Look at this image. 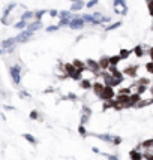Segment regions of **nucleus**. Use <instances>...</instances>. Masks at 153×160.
I'll use <instances>...</instances> for the list:
<instances>
[{
  "instance_id": "obj_34",
  "label": "nucleus",
  "mask_w": 153,
  "mask_h": 160,
  "mask_svg": "<svg viewBox=\"0 0 153 160\" xmlns=\"http://www.w3.org/2000/svg\"><path fill=\"white\" fill-rule=\"evenodd\" d=\"M83 114L84 115H92V111H90V108H87V106H83Z\"/></svg>"
},
{
  "instance_id": "obj_16",
  "label": "nucleus",
  "mask_w": 153,
  "mask_h": 160,
  "mask_svg": "<svg viewBox=\"0 0 153 160\" xmlns=\"http://www.w3.org/2000/svg\"><path fill=\"white\" fill-rule=\"evenodd\" d=\"M140 100H141V94H140V93H134V94H131V106H135Z\"/></svg>"
},
{
  "instance_id": "obj_35",
  "label": "nucleus",
  "mask_w": 153,
  "mask_h": 160,
  "mask_svg": "<svg viewBox=\"0 0 153 160\" xmlns=\"http://www.w3.org/2000/svg\"><path fill=\"white\" fill-rule=\"evenodd\" d=\"M60 28V26L57 24V26H50V27H47V32H56V30H59Z\"/></svg>"
},
{
  "instance_id": "obj_44",
  "label": "nucleus",
  "mask_w": 153,
  "mask_h": 160,
  "mask_svg": "<svg viewBox=\"0 0 153 160\" xmlns=\"http://www.w3.org/2000/svg\"><path fill=\"white\" fill-rule=\"evenodd\" d=\"M149 56H150V60H152V62H153V47L149 49Z\"/></svg>"
},
{
  "instance_id": "obj_21",
  "label": "nucleus",
  "mask_w": 153,
  "mask_h": 160,
  "mask_svg": "<svg viewBox=\"0 0 153 160\" xmlns=\"http://www.w3.org/2000/svg\"><path fill=\"white\" fill-rule=\"evenodd\" d=\"M32 18H35V12H32V11H27V12H24L21 15V20H24V21H29Z\"/></svg>"
},
{
  "instance_id": "obj_38",
  "label": "nucleus",
  "mask_w": 153,
  "mask_h": 160,
  "mask_svg": "<svg viewBox=\"0 0 153 160\" xmlns=\"http://www.w3.org/2000/svg\"><path fill=\"white\" fill-rule=\"evenodd\" d=\"M98 2H99V0H90V2H89L86 6H87V7H93L95 5H98Z\"/></svg>"
},
{
  "instance_id": "obj_42",
  "label": "nucleus",
  "mask_w": 153,
  "mask_h": 160,
  "mask_svg": "<svg viewBox=\"0 0 153 160\" xmlns=\"http://www.w3.org/2000/svg\"><path fill=\"white\" fill-rule=\"evenodd\" d=\"M68 99H71V100H76V96L74 93H69V94H68Z\"/></svg>"
},
{
  "instance_id": "obj_18",
  "label": "nucleus",
  "mask_w": 153,
  "mask_h": 160,
  "mask_svg": "<svg viewBox=\"0 0 153 160\" xmlns=\"http://www.w3.org/2000/svg\"><path fill=\"white\" fill-rule=\"evenodd\" d=\"M131 54H132V51H129V49H126V48H123V49H120V51H119V56L122 57V60H126Z\"/></svg>"
},
{
  "instance_id": "obj_9",
  "label": "nucleus",
  "mask_w": 153,
  "mask_h": 160,
  "mask_svg": "<svg viewBox=\"0 0 153 160\" xmlns=\"http://www.w3.org/2000/svg\"><path fill=\"white\" fill-rule=\"evenodd\" d=\"M98 62H99V66H101V71H108V67L111 66L110 64V57H107V56L101 57Z\"/></svg>"
},
{
  "instance_id": "obj_19",
  "label": "nucleus",
  "mask_w": 153,
  "mask_h": 160,
  "mask_svg": "<svg viewBox=\"0 0 153 160\" xmlns=\"http://www.w3.org/2000/svg\"><path fill=\"white\" fill-rule=\"evenodd\" d=\"M80 87L84 88V90H89L90 87H93V84H92L89 79H81V81H80Z\"/></svg>"
},
{
  "instance_id": "obj_32",
  "label": "nucleus",
  "mask_w": 153,
  "mask_h": 160,
  "mask_svg": "<svg viewBox=\"0 0 153 160\" xmlns=\"http://www.w3.org/2000/svg\"><path fill=\"white\" fill-rule=\"evenodd\" d=\"M146 71H147L149 73H152V75H153V62H150V63H147V64H146Z\"/></svg>"
},
{
  "instance_id": "obj_47",
  "label": "nucleus",
  "mask_w": 153,
  "mask_h": 160,
  "mask_svg": "<svg viewBox=\"0 0 153 160\" xmlns=\"http://www.w3.org/2000/svg\"><path fill=\"white\" fill-rule=\"evenodd\" d=\"M150 93H152V96H153V87H150Z\"/></svg>"
},
{
  "instance_id": "obj_36",
  "label": "nucleus",
  "mask_w": 153,
  "mask_h": 160,
  "mask_svg": "<svg viewBox=\"0 0 153 160\" xmlns=\"http://www.w3.org/2000/svg\"><path fill=\"white\" fill-rule=\"evenodd\" d=\"M78 132H80V135H81V136H86V133H87V132H86V129H84V124H81V126L78 127Z\"/></svg>"
},
{
  "instance_id": "obj_25",
  "label": "nucleus",
  "mask_w": 153,
  "mask_h": 160,
  "mask_svg": "<svg viewBox=\"0 0 153 160\" xmlns=\"http://www.w3.org/2000/svg\"><path fill=\"white\" fill-rule=\"evenodd\" d=\"M27 21H24V20H21V21H18L17 24H15V28H27Z\"/></svg>"
},
{
  "instance_id": "obj_41",
  "label": "nucleus",
  "mask_w": 153,
  "mask_h": 160,
  "mask_svg": "<svg viewBox=\"0 0 153 160\" xmlns=\"http://www.w3.org/2000/svg\"><path fill=\"white\" fill-rule=\"evenodd\" d=\"M120 142H122V138H119V136H114V141H113V144H116V145H119Z\"/></svg>"
},
{
  "instance_id": "obj_13",
  "label": "nucleus",
  "mask_w": 153,
  "mask_h": 160,
  "mask_svg": "<svg viewBox=\"0 0 153 160\" xmlns=\"http://www.w3.org/2000/svg\"><path fill=\"white\" fill-rule=\"evenodd\" d=\"M41 27H42V22H41V21H38V20H35L33 22H30V24L27 26V28L30 30V32H33V33L36 32V30H39Z\"/></svg>"
},
{
  "instance_id": "obj_3",
  "label": "nucleus",
  "mask_w": 153,
  "mask_h": 160,
  "mask_svg": "<svg viewBox=\"0 0 153 160\" xmlns=\"http://www.w3.org/2000/svg\"><path fill=\"white\" fill-rule=\"evenodd\" d=\"M86 66H87V69H90V71L93 72L95 75H98V72L101 71V66H99V62H95L93 58H87V60H86Z\"/></svg>"
},
{
  "instance_id": "obj_12",
  "label": "nucleus",
  "mask_w": 153,
  "mask_h": 160,
  "mask_svg": "<svg viewBox=\"0 0 153 160\" xmlns=\"http://www.w3.org/2000/svg\"><path fill=\"white\" fill-rule=\"evenodd\" d=\"M104 88H105V84L104 82H95L93 84V91H95V94L96 96H99V97H101V94L104 93Z\"/></svg>"
},
{
  "instance_id": "obj_24",
  "label": "nucleus",
  "mask_w": 153,
  "mask_h": 160,
  "mask_svg": "<svg viewBox=\"0 0 153 160\" xmlns=\"http://www.w3.org/2000/svg\"><path fill=\"white\" fill-rule=\"evenodd\" d=\"M99 139H102V141H107V142H113L114 141V136L111 135H96Z\"/></svg>"
},
{
  "instance_id": "obj_29",
  "label": "nucleus",
  "mask_w": 153,
  "mask_h": 160,
  "mask_svg": "<svg viewBox=\"0 0 153 160\" xmlns=\"http://www.w3.org/2000/svg\"><path fill=\"white\" fill-rule=\"evenodd\" d=\"M44 14H47V11H38V12H35V20L41 21V18H42Z\"/></svg>"
},
{
  "instance_id": "obj_8",
  "label": "nucleus",
  "mask_w": 153,
  "mask_h": 160,
  "mask_svg": "<svg viewBox=\"0 0 153 160\" xmlns=\"http://www.w3.org/2000/svg\"><path fill=\"white\" fill-rule=\"evenodd\" d=\"M137 69H138V66H128L125 67V71H123V75H128V77H131V78H137Z\"/></svg>"
},
{
  "instance_id": "obj_17",
  "label": "nucleus",
  "mask_w": 153,
  "mask_h": 160,
  "mask_svg": "<svg viewBox=\"0 0 153 160\" xmlns=\"http://www.w3.org/2000/svg\"><path fill=\"white\" fill-rule=\"evenodd\" d=\"M122 62V57L117 54V56H111L110 57V64L111 66H119V63Z\"/></svg>"
},
{
  "instance_id": "obj_37",
  "label": "nucleus",
  "mask_w": 153,
  "mask_h": 160,
  "mask_svg": "<svg viewBox=\"0 0 153 160\" xmlns=\"http://www.w3.org/2000/svg\"><path fill=\"white\" fill-rule=\"evenodd\" d=\"M48 14H50V17H53V18H56V17H59V12H57L56 9H51V11H50Z\"/></svg>"
},
{
  "instance_id": "obj_49",
  "label": "nucleus",
  "mask_w": 153,
  "mask_h": 160,
  "mask_svg": "<svg viewBox=\"0 0 153 160\" xmlns=\"http://www.w3.org/2000/svg\"><path fill=\"white\" fill-rule=\"evenodd\" d=\"M146 2H149V0H146Z\"/></svg>"
},
{
  "instance_id": "obj_28",
  "label": "nucleus",
  "mask_w": 153,
  "mask_h": 160,
  "mask_svg": "<svg viewBox=\"0 0 153 160\" xmlns=\"http://www.w3.org/2000/svg\"><path fill=\"white\" fill-rule=\"evenodd\" d=\"M140 147H143V148H153V139H150V141H146V142H143Z\"/></svg>"
},
{
  "instance_id": "obj_46",
  "label": "nucleus",
  "mask_w": 153,
  "mask_h": 160,
  "mask_svg": "<svg viewBox=\"0 0 153 160\" xmlns=\"http://www.w3.org/2000/svg\"><path fill=\"white\" fill-rule=\"evenodd\" d=\"M107 159H108V160H119L116 156H107Z\"/></svg>"
},
{
  "instance_id": "obj_48",
  "label": "nucleus",
  "mask_w": 153,
  "mask_h": 160,
  "mask_svg": "<svg viewBox=\"0 0 153 160\" xmlns=\"http://www.w3.org/2000/svg\"><path fill=\"white\" fill-rule=\"evenodd\" d=\"M74 2H80V0H71V3H74Z\"/></svg>"
},
{
  "instance_id": "obj_2",
  "label": "nucleus",
  "mask_w": 153,
  "mask_h": 160,
  "mask_svg": "<svg viewBox=\"0 0 153 160\" xmlns=\"http://www.w3.org/2000/svg\"><path fill=\"white\" fill-rule=\"evenodd\" d=\"M86 26V21L83 20V17H78V15H75V17L71 20V22L68 24V27H71L72 30H80Z\"/></svg>"
},
{
  "instance_id": "obj_5",
  "label": "nucleus",
  "mask_w": 153,
  "mask_h": 160,
  "mask_svg": "<svg viewBox=\"0 0 153 160\" xmlns=\"http://www.w3.org/2000/svg\"><path fill=\"white\" fill-rule=\"evenodd\" d=\"M21 69H20V66H12L11 67V77H12V81L15 84H20V79H21V75H20Z\"/></svg>"
},
{
  "instance_id": "obj_27",
  "label": "nucleus",
  "mask_w": 153,
  "mask_h": 160,
  "mask_svg": "<svg viewBox=\"0 0 153 160\" xmlns=\"http://www.w3.org/2000/svg\"><path fill=\"white\" fill-rule=\"evenodd\" d=\"M68 17H74V15H71V11H62V12H59V18H68Z\"/></svg>"
},
{
  "instance_id": "obj_20",
  "label": "nucleus",
  "mask_w": 153,
  "mask_h": 160,
  "mask_svg": "<svg viewBox=\"0 0 153 160\" xmlns=\"http://www.w3.org/2000/svg\"><path fill=\"white\" fill-rule=\"evenodd\" d=\"M143 157H144V156L140 153L138 150H132V151H131V159H132V160H141Z\"/></svg>"
},
{
  "instance_id": "obj_39",
  "label": "nucleus",
  "mask_w": 153,
  "mask_h": 160,
  "mask_svg": "<svg viewBox=\"0 0 153 160\" xmlns=\"http://www.w3.org/2000/svg\"><path fill=\"white\" fill-rule=\"evenodd\" d=\"M89 117H90V115H84V114H83V117H81V124H86L87 121H89Z\"/></svg>"
},
{
  "instance_id": "obj_33",
  "label": "nucleus",
  "mask_w": 153,
  "mask_h": 160,
  "mask_svg": "<svg viewBox=\"0 0 153 160\" xmlns=\"http://www.w3.org/2000/svg\"><path fill=\"white\" fill-rule=\"evenodd\" d=\"M24 138H26V139H27L29 142H32V144H36V139L33 138L32 135H29V133H27V135H24Z\"/></svg>"
},
{
  "instance_id": "obj_22",
  "label": "nucleus",
  "mask_w": 153,
  "mask_h": 160,
  "mask_svg": "<svg viewBox=\"0 0 153 160\" xmlns=\"http://www.w3.org/2000/svg\"><path fill=\"white\" fill-rule=\"evenodd\" d=\"M132 51H134V54H135L137 57H143V56H144V49H143L141 45H137Z\"/></svg>"
},
{
  "instance_id": "obj_15",
  "label": "nucleus",
  "mask_w": 153,
  "mask_h": 160,
  "mask_svg": "<svg viewBox=\"0 0 153 160\" xmlns=\"http://www.w3.org/2000/svg\"><path fill=\"white\" fill-rule=\"evenodd\" d=\"M72 64H74V66H75L78 71H84V69H87L86 62H81V60H78V58H75L74 62H72Z\"/></svg>"
},
{
  "instance_id": "obj_31",
  "label": "nucleus",
  "mask_w": 153,
  "mask_h": 160,
  "mask_svg": "<svg viewBox=\"0 0 153 160\" xmlns=\"http://www.w3.org/2000/svg\"><path fill=\"white\" fill-rule=\"evenodd\" d=\"M147 7H149V14L153 17V0H149L147 2Z\"/></svg>"
},
{
  "instance_id": "obj_23",
  "label": "nucleus",
  "mask_w": 153,
  "mask_h": 160,
  "mask_svg": "<svg viewBox=\"0 0 153 160\" xmlns=\"http://www.w3.org/2000/svg\"><path fill=\"white\" fill-rule=\"evenodd\" d=\"M120 26H122V21H117V22H113L111 26H107V27H105V30H107V32H111V30L119 28Z\"/></svg>"
},
{
  "instance_id": "obj_40",
  "label": "nucleus",
  "mask_w": 153,
  "mask_h": 160,
  "mask_svg": "<svg viewBox=\"0 0 153 160\" xmlns=\"http://www.w3.org/2000/svg\"><path fill=\"white\" fill-rule=\"evenodd\" d=\"M138 84H144V85H147L149 79H147V78H140V79H138Z\"/></svg>"
},
{
  "instance_id": "obj_30",
  "label": "nucleus",
  "mask_w": 153,
  "mask_h": 160,
  "mask_svg": "<svg viewBox=\"0 0 153 160\" xmlns=\"http://www.w3.org/2000/svg\"><path fill=\"white\" fill-rule=\"evenodd\" d=\"M119 94H131V87H128V88H122V90H119Z\"/></svg>"
},
{
  "instance_id": "obj_10",
  "label": "nucleus",
  "mask_w": 153,
  "mask_h": 160,
  "mask_svg": "<svg viewBox=\"0 0 153 160\" xmlns=\"http://www.w3.org/2000/svg\"><path fill=\"white\" fill-rule=\"evenodd\" d=\"M108 71H110V73L113 75V77L114 78H117V79H122V81H123V72H120L119 69H117V66H110L108 67Z\"/></svg>"
},
{
  "instance_id": "obj_45",
  "label": "nucleus",
  "mask_w": 153,
  "mask_h": 160,
  "mask_svg": "<svg viewBox=\"0 0 153 160\" xmlns=\"http://www.w3.org/2000/svg\"><path fill=\"white\" fill-rule=\"evenodd\" d=\"M20 96H21V97H30V96L26 93V91H21V93H20Z\"/></svg>"
},
{
  "instance_id": "obj_43",
  "label": "nucleus",
  "mask_w": 153,
  "mask_h": 160,
  "mask_svg": "<svg viewBox=\"0 0 153 160\" xmlns=\"http://www.w3.org/2000/svg\"><path fill=\"white\" fill-rule=\"evenodd\" d=\"M30 118H33V120H36V118H38V112H36V111H33L32 114H30Z\"/></svg>"
},
{
  "instance_id": "obj_1",
  "label": "nucleus",
  "mask_w": 153,
  "mask_h": 160,
  "mask_svg": "<svg viewBox=\"0 0 153 160\" xmlns=\"http://www.w3.org/2000/svg\"><path fill=\"white\" fill-rule=\"evenodd\" d=\"M114 12L119 15H126L128 14V5L126 0H114Z\"/></svg>"
},
{
  "instance_id": "obj_7",
  "label": "nucleus",
  "mask_w": 153,
  "mask_h": 160,
  "mask_svg": "<svg viewBox=\"0 0 153 160\" xmlns=\"http://www.w3.org/2000/svg\"><path fill=\"white\" fill-rule=\"evenodd\" d=\"M32 35H33V32H30L29 28H26V30H23V32L17 36V42H26L29 37H32Z\"/></svg>"
},
{
  "instance_id": "obj_11",
  "label": "nucleus",
  "mask_w": 153,
  "mask_h": 160,
  "mask_svg": "<svg viewBox=\"0 0 153 160\" xmlns=\"http://www.w3.org/2000/svg\"><path fill=\"white\" fill-rule=\"evenodd\" d=\"M63 69H65V73L68 75V77H72V75L78 71L72 63H65V64H63Z\"/></svg>"
},
{
  "instance_id": "obj_26",
  "label": "nucleus",
  "mask_w": 153,
  "mask_h": 160,
  "mask_svg": "<svg viewBox=\"0 0 153 160\" xmlns=\"http://www.w3.org/2000/svg\"><path fill=\"white\" fill-rule=\"evenodd\" d=\"M134 85H137V84H134ZM137 87H138V88H137V93H140V94H143L144 91H147V87L144 85V84H138Z\"/></svg>"
},
{
  "instance_id": "obj_14",
  "label": "nucleus",
  "mask_w": 153,
  "mask_h": 160,
  "mask_svg": "<svg viewBox=\"0 0 153 160\" xmlns=\"http://www.w3.org/2000/svg\"><path fill=\"white\" fill-rule=\"evenodd\" d=\"M84 7V2L83 0H80V2H74V3H71V12H78V11H81Z\"/></svg>"
},
{
  "instance_id": "obj_6",
  "label": "nucleus",
  "mask_w": 153,
  "mask_h": 160,
  "mask_svg": "<svg viewBox=\"0 0 153 160\" xmlns=\"http://www.w3.org/2000/svg\"><path fill=\"white\" fill-rule=\"evenodd\" d=\"M17 43V37H11V39H5L3 42H2V48L3 49H8V51H12L14 49V45Z\"/></svg>"
},
{
  "instance_id": "obj_4",
  "label": "nucleus",
  "mask_w": 153,
  "mask_h": 160,
  "mask_svg": "<svg viewBox=\"0 0 153 160\" xmlns=\"http://www.w3.org/2000/svg\"><path fill=\"white\" fill-rule=\"evenodd\" d=\"M101 99L102 100H113L114 99V88L111 85H105L104 93L101 94Z\"/></svg>"
}]
</instances>
